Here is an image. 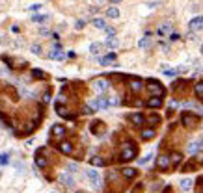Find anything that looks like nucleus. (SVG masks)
<instances>
[{
  "mask_svg": "<svg viewBox=\"0 0 203 193\" xmlns=\"http://www.w3.org/2000/svg\"><path fill=\"white\" fill-rule=\"evenodd\" d=\"M90 108L91 110H106V108H108V99H104V96H97V99H93L90 102Z\"/></svg>",
  "mask_w": 203,
  "mask_h": 193,
  "instance_id": "nucleus-1",
  "label": "nucleus"
},
{
  "mask_svg": "<svg viewBox=\"0 0 203 193\" xmlns=\"http://www.w3.org/2000/svg\"><path fill=\"white\" fill-rule=\"evenodd\" d=\"M93 87H95V91H101V93H103V91H106L110 87V82L108 80H104V78H99V80H95L93 82Z\"/></svg>",
  "mask_w": 203,
  "mask_h": 193,
  "instance_id": "nucleus-2",
  "label": "nucleus"
},
{
  "mask_svg": "<svg viewBox=\"0 0 203 193\" xmlns=\"http://www.w3.org/2000/svg\"><path fill=\"white\" fill-rule=\"evenodd\" d=\"M190 30L192 32H199L203 30V17H194L190 21Z\"/></svg>",
  "mask_w": 203,
  "mask_h": 193,
  "instance_id": "nucleus-3",
  "label": "nucleus"
},
{
  "mask_svg": "<svg viewBox=\"0 0 203 193\" xmlns=\"http://www.w3.org/2000/svg\"><path fill=\"white\" fill-rule=\"evenodd\" d=\"M88 178L93 182V186H95V187H99V186H101V176H99V173L95 171V169H90V171H88Z\"/></svg>",
  "mask_w": 203,
  "mask_h": 193,
  "instance_id": "nucleus-4",
  "label": "nucleus"
},
{
  "mask_svg": "<svg viewBox=\"0 0 203 193\" xmlns=\"http://www.w3.org/2000/svg\"><path fill=\"white\" fill-rule=\"evenodd\" d=\"M134 156H136V149L134 147H127V149L121 152V158L123 160H133Z\"/></svg>",
  "mask_w": 203,
  "mask_h": 193,
  "instance_id": "nucleus-5",
  "label": "nucleus"
},
{
  "mask_svg": "<svg viewBox=\"0 0 203 193\" xmlns=\"http://www.w3.org/2000/svg\"><path fill=\"white\" fill-rule=\"evenodd\" d=\"M171 164H170V158L168 156H159L156 158V167H160V169H168Z\"/></svg>",
  "mask_w": 203,
  "mask_h": 193,
  "instance_id": "nucleus-6",
  "label": "nucleus"
},
{
  "mask_svg": "<svg viewBox=\"0 0 203 193\" xmlns=\"http://www.w3.org/2000/svg\"><path fill=\"white\" fill-rule=\"evenodd\" d=\"M60 182H62L63 186H67V187L75 186V180H73V176H69L67 173H63V175H60Z\"/></svg>",
  "mask_w": 203,
  "mask_h": 193,
  "instance_id": "nucleus-7",
  "label": "nucleus"
},
{
  "mask_svg": "<svg viewBox=\"0 0 203 193\" xmlns=\"http://www.w3.org/2000/svg\"><path fill=\"white\" fill-rule=\"evenodd\" d=\"M147 89H149L151 93H155V91H156L159 95H164V89H162V87H160V85L156 84V82H153V80H151L149 84H147Z\"/></svg>",
  "mask_w": 203,
  "mask_h": 193,
  "instance_id": "nucleus-8",
  "label": "nucleus"
},
{
  "mask_svg": "<svg viewBox=\"0 0 203 193\" xmlns=\"http://www.w3.org/2000/svg\"><path fill=\"white\" fill-rule=\"evenodd\" d=\"M60 150H62L63 154H71V152H73V145H71L69 141H62V143H60Z\"/></svg>",
  "mask_w": 203,
  "mask_h": 193,
  "instance_id": "nucleus-9",
  "label": "nucleus"
},
{
  "mask_svg": "<svg viewBox=\"0 0 203 193\" xmlns=\"http://www.w3.org/2000/svg\"><path fill=\"white\" fill-rule=\"evenodd\" d=\"M129 121H133L136 126H142V124H144V117H142L140 113H133V115H129Z\"/></svg>",
  "mask_w": 203,
  "mask_h": 193,
  "instance_id": "nucleus-10",
  "label": "nucleus"
},
{
  "mask_svg": "<svg viewBox=\"0 0 203 193\" xmlns=\"http://www.w3.org/2000/svg\"><path fill=\"white\" fill-rule=\"evenodd\" d=\"M201 147H203V139L196 141V143H190V145H188V149H186V150H188L190 154H194V152H196L197 149H201Z\"/></svg>",
  "mask_w": 203,
  "mask_h": 193,
  "instance_id": "nucleus-11",
  "label": "nucleus"
},
{
  "mask_svg": "<svg viewBox=\"0 0 203 193\" xmlns=\"http://www.w3.org/2000/svg\"><path fill=\"white\" fill-rule=\"evenodd\" d=\"M49 58H50V59H58V62H60V59H63V58H65V54H63V52H60V50H52V52L49 54Z\"/></svg>",
  "mask_w": 203,
  "mask_h": 193,
  "instance_id": "nucleus-12",
  "label": "nucleus"
},
{
  "mask_svg": "<svg viewBox=\"0 0 203 193\" xmlns=\"http://www.w3.org/2000/svg\"><path fill=\"white\" fill-rule=\"evenodd\" d=\"M65 134V128L62 124H54L52 126V136H63Z\"/></svg>",
  "mask_w": 203,
  "mask_h": 193,
  "instance_id": "nucleus-13",
  "label": "nucleus"
},
{
  "mask_svg": "<svg viewBox=\"0 0 203 193\" xmlns=\"http://www.w3.org/2000/svg\"><path fill=\"white\" fill-rule=\"evenodd\" d=\"M106 47H108V48H118L119 47V41L116 37H108V39H106Z\"/></svg>",
  "mask_w": 203,
  "mask_h": 193,
  "instance_id": "nucleus-14",
  "label": "nucleus"
},
{
  "mask_svg": "<svg viewBox=\"0 0 203 193\" xmlns=\"http://www.w3.org/2000/svg\"><path fill=\"white\" fill-rule=\"evenodd\" d=\"M106 15H108L110 19H118L119 17V9L118 8H108L106 9Z\"/></svg>",
  "mask_w": 203,
  "mask_h": 193,
  "instance_id": "nucleus-15",
  "label": "nucleus"
},
{
  "mask_svg": "<svg viewBox=\"0 0 203 193\" xmlns=\"http://www.w3.org/2000/svg\"><path fill=\"white\" fill-rule=\"evenodd\" d=\"M91 22H93V26H95V28H99V30H104V28H106L104 19H93Z\"/></svg>",
  "mask_w": 203,
  "mask_h": 193,
  "instance_id": "nucleus-16",
  "label": "nucleus"
},
{
  "mask_svg": "<svg viewBox=\"0 0 203 193\" xmlns=\"http://www.w3.org/2000/svg\"><path fill=\"white\" fill-rule=\"evenodd\" d=\"M138 47L140 48H149L151 47V39L149 37H142L140 41H138Z\"/></svg>",
  "mask_w": 203,
  "mask_h": 193,
  "instance_id": "nucleus-17",
  "label": "nucleus"
},
{
  "mask_svg": "<svg viewBox=\"0 0 203 193\" xmlns=\"http://www.w3.org/2000/svg\"><path fill=\"white\" fill-rule=\"evenodd\" d=\"M101 48H103V45H101V43H91L90 45V52L91 54H99Z\"/></svg>",
  "mask_w": 203,
  "mask_h": 193,
  "instance_id": "nucleus-18",
  "label": "nucleus"
},
{
  "mask_svg": "<svg viewBox=\"0 0 203 193\" xmlns=\"http://www.w3.org/2000/svg\"><path fill=\"white\" fill-rule=\"evenodd\" d=\"M130 87H133L134 91H140L142 89V82H140V80H136V78H133V80H130Z\"/></svg>",
  "mask_w": 203,
  "mask_h": 193,
  "instance_id": "nucleus-19",
  "label": "nucleus"
},
{
  "mask_svg": "<svg viewBox=\"0 0 203 193\" xmlns=\"http://www.w3.org/2000/svg\"><path fill=\"white\" fill-rule=\"evenodd\" d=\"M114 59H116V54L112 52V54H108V56H106V58H103V59H101V63H103V65H106V63H112Z\"/></svg>",
  "mask_w": 203,
  "mask_h": 193,
  "instance_id": "nucleus-20",
  "label": "nucleus"
},
{
  "mask_svg": "<svg viewBox=\"0 0 203 193\" xmlns=\"http://www.w3.org/2000/svg\"><path fill=\"white\" fill-rule=\"evenodd\" d=\"M160 104H162L160 99H149V102H147V106H151V108H159Z\"/></svg>",
  "mask_w": 203,
  "mask_h": 193,
  "instance_id": "nucleus-21",
  "label": "nucleus"
},
{
  "mask_svg": "<svg viewBox=\"0 0 203 193\" xmlns=\"http://www.w3.org/2000/svg\"><path fill=\"white\" fill-rule=\"evenodd\" d=\"M121 173H123V176H127V178H133V176L136 175V171H134V169H129V167H127V169H123Z\"/></svg>",
  "mask_w": 203,
  "mask_h": 193,
  "instance_id": "nucleus-22",
  "label": "nucleus"
},
{
  "mask_svg": "<svg viewBox=\"0 0 203 193\" xmlns=\"http://www.w3.org/2000/svg\"><path fill=\"white\" fill-rule=\"evenodd\" d=\"M91 165H104V160L101 158V156H95V158H91Z\"/></svg>",
  "mask_w": 203,
  "mask_h": 193,
  "instance_id": "nucleus-23",
  "label": "nucleus"
},
{
  "mask_svg": "<svg viewBox=\"0 0 203 193\" xmlns=\"http://www.w3.org/2000/svg\"><path fill=\"white\" fill-rule=\"evenodd\" d=\"M181 187H183V190H190V187H192V180L190 178H186V180H181Z\"/></svg>",
  "mask_w": 203,
  "mask_h": 193,
  "instance_id": "nucleus-24",
  "label": "nucleus"
},
{
  "mask_svg": "<svg viewBox=\"0 0 203 193\" xmlns=\"http://www.w3.org/2000/svg\"><path fill=\"white\" fill-rule=\"evenodd\" d=\"M155 136V130H144L142 132V138L144 139H149V138H153Z\"/></svg>",
  "mask_w": 203,
  "mask_h": 193,
  "instance_id": "nucleus-25",
  "label": "nucleus"
},
{
  "mask_svg": "<svg viewBox=\"0 0 203 193\" xmlns=\"http://www.w3.org/2000/svg\"><path fill=\"white\" fill-rule=\"evenodd\" d=\"M35 164H37L39 167H45V165H47V160L41 158V156H37V158H35Z\"/></svg>",
  "mask_w": 203,
  "mask_h": 193,
  "instance_id": "nucleus-26",
  "label": "nucleus"
},
{
  "mask_svg": "<svg viewBox=\"0 0 203 193\" xmlns=\"http://www.w3.org/2000/svg\"><path fill=\"white\" fill-rule=\"evenodd\" d=\"M34 22H41V21H47V15H35V17L32 19Z\"/></svg>",
  "mask_w": 203,
  "mask_h": 193,
  "instance_id": "nucleus-27",
  "label": "nucleus"
},
{
  "mask_svg": "<svg viewBox=\"0 0 203 193\" xmlns=\"http://www.w3.org/2000/svg\"><path fill=\"white\" fill-rule=\"evenodd\" d=\"M119 104V99L118 96H112V99H108V106H118Z\"/></svg>",
  "mask_w": 203,
  "mask_h": 193,
  "instance_id": "nucleus-28",
  "label": "nucleus"
},
{
  "mask_svg": "<svg viewBox=\"0 0 203 193\" xmlns=\"http://www.w3.org/2000/svg\"><path fill=\"white\" fill-rule=\"evenodd\" d=\"M168 30H170V24H164V26H160V28H159V32H156V34L162 35V34H166V32H168Z\"/></svg>",
  "mask_w": 203,
  "mask_h": 193,
  "instance_id": "nucleus-29",
  "label": "nucleus"
},
{
  "mask_svg": "<svg viewBox=\"0 0 203 193\" xmlns=\"http://www.w3.org/2000/svg\"><path fill=\"white\" fill-rule=\"evenodd\" d=\"M104 32H106V35H108V37H114V35H116V30H114V28H108V26H106Z\"/></svg>",
  "mask_w": 203,
  "mask_h": 193,
  "instance_id": "nucleus-30",
  "label": "nucleus"
},
{
  "mask_svg": "<svg viewBox=\"0 0 203 193\" xmlns=\"http://www.w3.org/2000/svg\"><path fill=\"white\" fill-rule=\"evenodd\" d=\"M181 162V154H173V160H170V164H173V165H177Z\"/></svg>",
  "mask_w": 203,
  "mask_h": 193,
  "instance_id": "nucleus-31",
  "label": "nucleus"
},
{
  "mask_svg": "<svg viewBox=\"0 0 203 193\" xmlns=\"http://www.w3.org/2000/svg\"><path fill=\"white\" fill-rule=\"evenodd\" d=\"M196 93L199 96H203V84H196Z\"/></svg>",
  "mask_w": 203,
  "mask_h": 193,
  "instance_id": "nucleus-32",
  "label": "nucleus"
},
{
  "mask_svg": "<svg viewBox=\"0 0 203 193\" xmlns=\"http://www.w3.org/2000/svg\"><path fill=\"white\" fill-rule=\"evenodd\" d=\"M86 26V22L84 21H77V22H75V28H77V30H82Z\"/></svg>",
  "mask_w": 203,
  "mask_h": 193,
  "instance_id": "nucleus-33",
  "label": "nucleus"
},
{
  "mask_svg": "<svg viewBox=\"0 0 203 193\" xmlns=\"http://www.w3.org/2000/svg\"><path fill=\"white\" fill-rule=\"evenodd\" d=\"M8 162H9V156H8V154H2V156H0V164H2V165L8 164Z\"/></svg>",
  "mask_w": 203,
  "mask_h": 193,
  "instance_id": "nucleus-34",
  "label": "nucleus"
},
{
  "mask_svg": "<svg viewBox=\"0 0 203 193\" xmlns=\"http://www.w3.org/2000/svg\"><path fill=\"white\" fill-rule=\"evenodd\" d=\"M32 52L34 54H41V47H39V45H32Z\"/></svg>",
  "mask_w": 203,
  "mask_h": 193,
  "instance_id": "nucleus-35",
  "label": "nucleus"
},
{
  "mask_svg": "<svg viewBox=\"0 0 203 193\" xmlns=\"http://www.w3.org/2000/svg\"><path fill=\"white\" fill-rule=\"evenodd\" d=\"M67 169H69V173H75V171L78 169V165H77V164H69V167H67Z\"/></svg>",
  "mask_w": 203,
  "mask_h": 193,
  "instance_id": "nucleus-36",
  "label": "nucleus"
},
{
  "mask_svg": "<svg viewBox=\"0 0 203 193\" xmlns=\"http://www.w3.org/2000/svg\"><path fill=\"white\" fill-rule=\"evenodd\" d=\"M30 9H32V11H39V9H41V4H32Z\"/></svg>",
  "mask_w": 203,
  "mask_h": 193,
  "instance_id": "nucleus-37",
  "label": "nucleus"
},
{
  "mask_svg": "<svg viewBox=\"0 0 203 193\" xmlns=\"http://www.w3.org/2000/svg\"><path fill=\"white\" fill-rule=\"evenodd\" d=\"M149 160H151V154H147V156H145V158H142V160H140V165H144V164H147V162H149Z\"/></svg>",
  "mask_w": 203,
  "mask_h": 193,
  "instance_id": "nucleus-38",
  "label": "nucleus"
},
{
  "mask_svg": "<svg viewBox=\"0 0 203 193\" xmlns=\"http://www.w3.org/2000/svg\"><path fill=\"white\" fill-rule=\"evenodd\" d=\"M164 74H168V76H173V74H177V71H175V69H168V71H164Z\"/></svg>",
  "mask_w": 203,
  "mask_h": 193,
  "instance_id": "nucleus-39",
  "label": "nucleus"
},
{
  "mask_svg": "<svg viewBox=\"0 0 203 193\" xmlns=\"http://www.w3.org/2000/svg\"><path fill=\"white\" fill-rule=\"evenodd\" d=\"M32 74L35 76V78H43V76H45V74L41 73V71H34V73H32Z\"/></svg>",
  "mask_w": 203,
  "mask_h": 193,
  "instance_id": "nucleus-40",
  "label": "nucleus"
},
{
  "mask_svg": "<svg viewBox=\"0 0 203 193\" xmlns=\"http://www.w3.org/2000/svg\"><path fill=\"white\" fill-rule=\"evenodd\" d=\"M185 123H196V117H185Z\"/></svg>",
  "mask_w": 203,
  "mask_h": 193,
  "instance_id": "nucleus-41",
  "label": "nucleus"
},
{
  "mask_svg": "<svg viewBox=\"0 0 203 193\" xmlns=\"http://www.w3.org/2000/svg\"><path fill=\"white\" fill-rule=\"evenodd\" d=\"M170 39L171 41H177V39H179V34H170Z\"/></svg>",
  "mask_w": 203,
  "mask_h": 193,
  "instance_id": "nucleus-42",
  "label": "nucleus"
},
{
  "mask_svg": "<svg viewBox=\"0 0 203 193\" xmlns=\"http://www.w3.org/2000/svg\"><path fill=\"white\" fill-rule=\"evenodd\" d=\"M84 113H93V110H91L90 106H84Z\"/></svg>",
  "mask_w": 203,
  "mask_h": 193,
  "instance_id": "nucleus-43",
  "label": "nucleus"
},
{
  "mask_svg": "<svg viewBox=\"0 0 203 193\" xmlns=\"http://www.w3.org/2000/svg\"><path fill=\"white\" fill-rule=\"evenodd\" d=\"M41 35H49V30H45V28H41V32H39Z\"/></svg>",
  "mask_w": 203,
  "mask_h": 193,
  "instance_id": "nucleus-44",
  "label": "nucleus"
},
{
  "mask_svg": "<svg viewBox=\"0 0 203 193\" xmlns=\"http://www.w3.org/2000/svg\"><path fill=\"white\" fill-rule=\"evenodd\" d=\"M110 2H112V4H118V2H121V0H110Z\"/></svg>",
  "mask_w": 203,
  "mask_h": 193,
  "instance_id": "nucleus-45",
  "label": "nucleus"
},
{
  "mask_svg": "<svg viewBox=\"0 0 203 193\" xmlns=\"http://www.w3.org/2000/svg\"><path fill=\"white\" fill-rule=\"evenodd\" d=\"M201 52H203V47H201Z\"/></svg>",
  "mask_w": 203,
  "mask_h": 193,
  "instance_id": "nucleus-46",
  "label": "nucleus"
}]
</instances>
